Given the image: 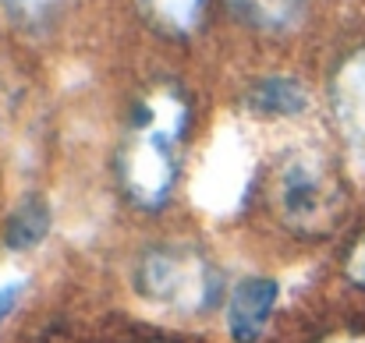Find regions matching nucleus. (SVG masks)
Returning a JSON list of instances; mask_svg holds the SVG:
<instances>
[{"label":"nucleus","mask_w":365,"mask_h":343,"mask_svg":"<svg viewBox=\"0 0 365 343\" xmlns=\"http://www.w3.org/2000/svg\"><path fill=\"white\" fill-rule=\"evenodd\" d=\"M192 107L181 85L160 82L131 107L118 145V184L138 209H163L181 174V145L188 134Z\"/></svg>","instance_id":"obj_1"},{"label":"nucleus","mask_w":365,"mask_h":343,"mask_svg":"<svg viewBox=\"0 0 365 343\" xmlns=\"http://www.w3.org/2000/svg\"><path fill=\"white\" fill-rule=\"evenodd\" d=\"M344 184L334 174L330 159L312 152V149H298L291 156L280 159V167L273 170V206L277 216L298 233H327L337 227L341 213H344Z\"/></svg>","instance_id":"obj_3"},{"label":"nucleus","mask_w":365,"mask_h":343,"mask_svg":"<svg viewBox=\"0 0 365 343\" xmlns=\"http://www.w3.org/2000/svg\"><path fill=\"white\" fill-rule=\"evenodd\" d=\"M245 107L259 120H294V117H302L309 110V93L298 78L273 75V78H259L248 89Z\"/></svg>","instance_id":"obj_6"},{"label":"nucleus","mask_w":365,"mask_h":343,"mask_svg":"<svg viewBox=\"0 0 365 343\" xmlns=\"http://www.w3.org/2000/svg\"><path fill=\"white\" fill-rule=\"evenodd\" d=\"M0 4H4V11H11L14 18H25V21H39L61 7V0H0Z\"/></svg>","instance_id":"obj_10"},{"label":"nucleus","mask_w":365,"mask_h":343,"mask_svg":"<svg viewBox=\"0 0 365 343\" xmlns=\"http://www.w3.org/2000/svg\"><path fill=\"white\" fill-rule=\"evenodd\" d=\"M135 290L167 312L210 315L224 297V276L195 244H156L135 265Z\"/></svg>","instance_id":"obj_2"},{"label":"nucleus","mask_w":365,"mask_h":343,"mask_svg":"<svg viewBox=\"0 0 365 343\" xmlns=\"http://www.w3.org/2000/svg\"><path fill=\"white\" fill-rule=\"evenodd\" d=\"M227 7L248 28L284 36V32H294L305 21L312 0H227Z\"/></svg>","instance_id":"obj_7"},{"label":"nucleus","mask_w":365,"mask_h":343,"mask_svg":"<svg viewBox=\"0 0 365 343\" xmlns=\"http://www.w3.org/2000/svg\"><path fill=\"white\" fill-rule=\"evenodd\" d=\"M46 233H50V206L39 195H29L25 202H18L11 209V216L4 223V244L14 251H29Z\"/></svg>","instance_id":"obj_9"},{"label":"nucleus","mask_w":365,"mask_h":343,"mask_svg":"<svg viewBox=\"0 0 365 343\" xmlns=\"http://www.w3.org/2000/svg\"><path fill=\"white\" fill-rule=\"evenodd\" d=\"M142 18L160 32V36H170V39H185L199 28L202 14H206V4L210 0H135Z\"/></svg>","instance_id":"obj_8"},{"label":"nucleus","mask_w":365,"mask_h":343,"mask_svg":"<svg viewBox=\"0 0 365 343\" xmlns=\"http://www.w3.org/2000/svg\"><path fill=\"white\" fill-rule=\"evenodd\" d=\"M21 294H25V280H7V283L0 287V326L14 315V308H18Z\"/></svg>","instance_id":"obj_12"},{"label":"nucleus","mask_w":365,"mask_h":343,"mask_svg":"<svg viewBox=\"0 0 365 343\" xmlns=\"http://www.w3.org/2000/svg\"><path fill=\"white\" fill-rule=\"evenodd\" d=\"M327 343H365L362 333H348V337H334V340H327Z\"/></svg>","instance_id":"obj_13"},{"label":"nucleus","mask_w":365,"mask_h":343,"mask_svg":"<svg viewBox=\"0 0 365 343\" xmlns=\"http://www.w3.org/2000/svg\"><path fill=\"white\" fill-rule=\"evenodd\" d=\"M344 276H348V283H355L359 290H365V233L351 244V251L344 258Z\"/></svg>","instance_id":"obj_11"},{"label":"nucleus","mask_w":365,"mask_h":343,"mask_svg":"<svg viewBox=\"0 0 365 343\" xmlns=\"http://www.w3.org/2000/svg\"><path fill=\"white\" fill-rule=\"evenodd\" d=\"M280 301V283L273 276H245L227 297V333L235 343H259Z\"/></svg>","instance_id":"obj_4"},{"label":"nucleus","mask_w":365,"mask_h":343,"mask_svg":"<svg viewBox=\"0 0 365 343\" xmlns=\"http://www.w3.org/2000/svg\"><path fill=\"white\" fill-rule=\"evenodd\" d=\"M330 103L344 138L351 142L355 152L365 156V46L341 60L330 85Z\"/></svg>","instance_id":"obj_5"}]
</instances>
